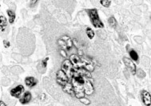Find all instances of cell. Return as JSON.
<instances>
[{
    "mask_svg": "<svg viewBox=\"0 0 151 106\" xmlns=\"http://www.w3.org/2000/svg\"><path fill=\"white\" fill-rule=\"evenodd\" d=\"M72 84L76 97L79 99L85 97V93L84 88V84L79 82L73 78H72Z\"/></svg>",
    "mask_w": 151,
    "mask_h": 106,
    "instance_id": "6da1fadb",
    "label": "cell"
},
{
    "mask_svg": "<svg viewBox=\"0 0 151 106\" xmlns=\"http://www.w3.org/2000/svg\"><path fill=\"white\" fill-rule=\"evenodd\" d=\"M89 13L93 26L96 28H104L103 23L100 20L97 10L96 9H91L89 10Z\"/></svg>",
    "mask_w": 151,
    "mask_h": 106,
    "instance_id": "7a4b0ae2",
    "label": "cell"
},
{
    "mask_svg": "<svg viewBox=\"0 0 151 106\" xmlns=\"http://www.w3.org/2000/svg\"><path fill=\"white\" fill-rule=\"evenodd\" d=\"M75 69L70 60H65L63 63L61 70L66 74L68 78L73 77Z\"/></svg>",
    "mask_w": 151,
    "mask_h": 106,
    "instance_id": "3957f363",
    "label": "cell"
},
{
    "mask_svg": "<svg viewBox=\"0 0 151 106\" xmlns=\"http://www.w3.org/2000/svg\"><path fill=\"white\" fill-rule=\"evenodd\" d=\"M57 83L61 86L63 87L68 82V77L62 70H60L57 74Z\"/></svg>",
    "mask_w": 151,
    "mask_h": 106,
    "instance_id": "277c9868",
    "label": "cell"
},
{
    "mask_svg": "<svg viewBox=\"0 0 151 106\" xmlns=\"http://www.w3.org/2000/svg\"><path fill=\"white\" fill-rule=\"evenodd\" d=\"M70 61L73 64V67L75 69L82 68L83 63L81 58H80L78 56L75 54H73L70 56Z\"/></svg>",
    "mask_w": 151,
    "mask_h": 106,
    "instance_id": "5b68a950",
    "label": "cell"
},
{
    "mask_svg": "<svg viewBox=\"0 0 151 106\" xmlns=\"http://www.w3.org/2000/svg\"><path fill=\"white\" fill-rule=\"evenodd\" d=\"M124 64L125 65L130 69L131 72L132 74L134 75L136 74V66L135 64L130 59L126 57H124L123 59Z\"/></svg>",
    "mask_w": 151,
    "mask_h": 106,
    "instance_id": "8992f818",
    "label": "cell"
},
{
    "mask_svg": "<svg viewBox=\"0 0 151 106\" xmlns=\"http://www.w3.org/2000/svg\"><path fill=\"white\" fill-rule=\"evenodd\" d=\"M24 91V88L22 85L20 84L12 89L10 94L12 96L16 98H19L21 94Z\"/></svg>",
    "mask_w": 151,
    "mask_h": 106,
    "instance_id": "52a82bcc",
    "label": "cell"
},
{
    "mask_svg": "<svg viewBox=\"0 0 151 106\" xmlns=\"http://www.w3.org/2000/svg\"><path fill=\"white\" fill-rule=\"evenodd\" d=\"M84 90L85 94L88 95L92 94L94 92V88L93 84L90 80L87 78L85 79L84 84Z\"/></svg>",
    "mask_w": 151,
    "mask_h": 106,
    "instance_id": "ba28073f",
    "label": "cell"
},
{
    "mask_svg": "<svg viewBox=\"0 0 151 106\" xmlns=\"http://www.w3.org/2000/svg\"><path fill=\"white\" fill-rule=\"evenodd\" d=\"M143 102L147 106H149L151 105V96L149 92L146 91H142L141 93Z\"/></svg>",
    "mask_w": 151,
    "mask_h": 106,
    "instance_id": "9c48e42d",
    "label": "cell"
},
{
    "mask_svg": "<svg viewBox=\"0 0 151 106\" xmlns=\"http://www.w3.org/2000/svg\"><path fill=\"white\" fill-rule=\"evenodd\" d=\"M32 94L29 91H27L24 94L22 97L20 99V102L21 104H25L29 102L31 100Z\"/></svg>",
    "mask_w": 151,
    "mask_h": 106,
    "instance_id": "30bf717a",
    "label": "cell"
},
{
    "mask_svg": "<svg viewBox=\"0 0 151 106\" xmlns=\"http://www.w3.org/2000/svg\"><path fill=\"white\" fill-rule=\"evenodd\" d=\"M25 82L27 86L32 87L37 84V80L34 77L32 76H28L25 79Z\"/></svg>",
    "mask_w": 151,
    "mask_h": 106,
    "instance_id": "8fae6325",
    "label": "cell"
},
{
    "mask_svg": "<svg viewBox=\"0 0 151 106\" xmlns=\"http://www.w3.org/2000/svg\"><path fill=\"white\" fill-rule=\"evenodd\" d=\"M63 87V90L65 92H66L70 94L74 93V91H73V84L72 83L69 82V81L66 83Z\"/></svg>",
    "mask_w": 151,
    "mask_h": 106,
    "instance_id": "7c38bea8",
    "label": "cell"
},
{
    "mask_svg": "<svg viewBox=\"0 0 151 106\" xmlns=\"http://www.w3.org/2000/svg\"><path fill=\"white\" fill-rule=\"evenodd\" d=\"M62 39L65 41L66 45V49L69 50L72 48L73 45V42L70 37L68 36H63L62 37Z\"/></svg>",
    "mask_w": 151,
    "mask_h": 106,
    "instance_id": "4fadbf2b",
    "label": "cell"
},
{
    "mask_svg": "<svg viewBox=\"0 0 151 106\" xmlns=\"http://www.w3.org/2000/svg\"><path fill=\"white\" fill-rule=\"evenodd\" d=\"M1 30L2 32L5 31L7 26V20L4 16L1 15Z\"/></svg>",
    "mask_w": 151,
    "mask_h": 106,
    "instance_id": "5bb4252c",
    "label": "cell"
},
{
    "mask_svg": "<svg viewBox=\"0 0 151 106\" xmlns=\"http://www.w3.org/2000/svg\"><path fill=\"white\" fill-rule=\"evenodd\" d=\"M7 13L9 17V21L10 24L13 23L16 18L15 13L11 10H8Z\"/></svg>",
    "mask_w": 151,
    "mask_h": 106,
    "instance_id": "9a60e30c",
    "label": "cell"
},
{
    "mask_svg": "<svg viewBox=\"0 0 151 106\" xmlns=\"http://www.w3.org/2000/svg\"><path fill=\"white\" fill-rule=\"evenodd\" d=\"M108 23L109 25L112 27H116V25H117V21L113 17H111L109 18L108 20Z\"/></svg>",
    "mask_w": 151,
    "mask_h": 106,
    "instance_id": "2e32d148",
    "label": "cell"
},
{
    "mask_svg": "<svg viewBox=\"0 0 151 106\" xmlns=\"http://www.w3.org/2000/svg\"><path fill=\"white\" fill-rule=\"evenodd\" d=\"M86 33L87 35L90 39H93L94 37L95 33L93 29L90 27H88L86 29Z\"/></svg>",
    "mask_w": 151,
    "mask_h": 106,
    "instance_id": "e0dca14e",
    "label": "cell"
},
{
    "mask_svg": "<svg viewBox=\"0 0 151 106\" xmlns=\"http://www.w3.org/2000/svg\"><path fill=\"white\" fill-rule=\"evenodd\" d=\"M129 56L134 61H137L138 60V56L137 52L134 50H132L129 52Z\"/></svg>",
    "mask_w": 151,
    "mask_h": 106,
    "instance_id": "ac0fdd59",
    "label": "cell"
},
{
    "mask_svg": "<svg viewBox=\"0 0 151 106\" xmlns=\"http://www.w3.org/2000/svg\"><path fill=\"white\" fill-rule=\"evenodd\" d=\"M137 76L140 78H143L146 76V74L142 70L139 69L136 71Z\"/></svg>",
    "mask_w": 151,
    "mask_h": 106,
    "instance_id": "d6986e66",
    "label": "cell"
},
{
    "mask_svg": "<svg viewBox=\"0 0 151 106\" xmlns=\"http://www.w3.org/2000/svg\"><path fill=\"white\" fill-rule=\"evenodd\" d=\"M101 5L105 7H108L110 6L111 1H100Z\"/></svg>",
    "mask_w": 151,
    "mask_h": 106,
    "instance_id": "ffe728a7",
    "label": "cell"
},
{
    "mask_svg": "<svg viewBox=\"0 0 151 106\" xmlns=\"http://www.w3.org/2000/svg\"><path fill=\"white\" fill-rule=\"evenodd\" d=\"M80 101L81 103L86 105H89L91 104V101L89 100V99L83 97L81 98V99H80Z\"/></svg>",
    "mask_w": 151,
    "mask_h": 106,
    "instance_id": "44dd1931",
    "label": "cell"
},
{
    "mask_svg": "<svg viewBox=\"0 0 151 106\" xmlns=\"http://www.w3.org/2000/svg\"><path fill=\"white\" fill-rule=\"evenodd\" d=\"M3 43L4 46L5 48H8L10 47V43L9 41H6V40H4Z\"/></svg>",
    "mask_w": 151,
    "mask_h": 106,
    "instance_id": "7402d4cb",
    "label": "cell"
},
{
    "mask_svg": "<svg viewBox=\"0 0 151 106\" xmlns=\"http://www.w3.org/2000/svg\"><path fill=\"white\" fill-rule=\"evenodd\" d=\"M38 2L37 1H31L30 3V6L31 7H33V6H35L37 2Z\"/></svg>",
    "mask_w": 151,
    "mask_h": 106,
    "instance_id": "603a6c76",
    "label": "cell"
},
{
    "mask_svg": "<svg viewBox=\"0 0 151 106\" xmlns=\"http://www.w3.org/2000/svg\"><path fill=\"white\" fill-rule=\"evenodd\" d=\"M48 60V58H47L46 59L43 60L42 61V66L44 67H46L47 64V61Z\"/></svg>",
    "mask_w": 151,
    "mask_h": 106,
    "instance_id": "cb8c5ba5",
    "label": "cell"
},
{
    "mask_svg": "<svg viewBox=\"0 0 151 106\" xmlns=\"http://www.w3.org/2000/svg\"><path fill=\"white\" fill-rule=\"evenodd\" d=\"M61 54L63 57H66L67 56V55L66 53V52H65V50H61L60 51Z\"/></svg>",
    "mask_w": 151,
    "mask_h": 106,
    "instance_id": "d4e9b609",
    "label": "cell"
},
{
    "mask_svg": "<svg viewBox=\"0 0 151 106\" xmlns=\"http://www.w3.org/2000/svg\"><path fill=\"white\" fill-rule=\"evenodd\" d=\"M1 106H6V105H5L4 102L1 101Z\"/></svg>",
    "mask_w": 151,
    "mask_h": 106,
    "instance_id": "484cf974",
    "label": "cell"
}]
</instances>
